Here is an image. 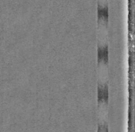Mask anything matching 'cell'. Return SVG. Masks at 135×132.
I'll return each instance as SVG.
<instances>
[{
    "label": "cell",
    "instance_id": "cell-1",
    "mask_svg": "<svg viewBox=\"0 0 135 132\" xmlns=\"http://www.w3.org/2000/svg\"><path fill=\"white\" fill-rule=\"evenodd\" d=\"M109 98L108 87L107 86L100 85L98 87V101L107 103Z\"/></svg>",
    "mask_w": 135,
    "mask_h": 132
},
{
    "label": "cell",
    "instance_id": "cell-2",
    "mask_svg": "<svg viewBox=\"0 0 135 132\" xmlns=\"http://www.w3.org/2000/svg\"><path fill=\"white\" fill-rule=\"evenodd\" d=\"M109 59L108 47H99L98 50V61L99 63L102 62L103 64H107Z\"/></svg>",
    "mask_w": 135,
    "mask_h": 132
},
{
    "label": "cell",
    "instance_id": "cell-3",
    "mask_svg": "<svg viewBox=\"0 0 135 132\" xmlns=\"http://www.w3.org/2000/svg\"><path fill=\"white\" fill-rule=\"evenodd\" d=\"M97 132H109V128L105 123H100L98 126Z\"/></svg>",
    "mask_w": 135,
    "mask_h": 132
}]
</instances>
